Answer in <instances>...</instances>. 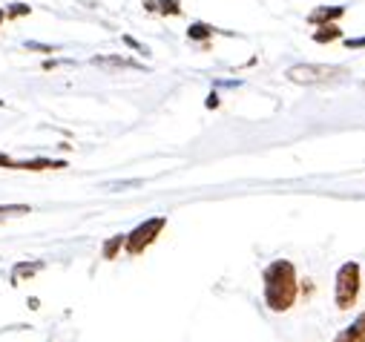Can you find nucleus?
<instances>
[{
  "label": "nucleus",
  "mask_w": 365,
  "mask_h": 342,
  "mask_svg": "<svg viewBox=\"0 0 365 342\" xmlns=\"http://www.w3.org/2000/svg\"><path fill=\"white\" fill-rule=\"evenodd\" d=\"M264 302L270 311H288L297 299V271L291 262L279 259V262H273L264 268Z\"/></svg>",
  "instance_id": "nucleus-1"
},
{
  "label": "nucleus",
  "mask_w": 365,
  "mask_h": 342,
  "mask_svg": "<svg viewBox=\"0 0 365 342\" xmlns=\"http://www.w3.org/2000/svg\"><path fill=\"white\" fill-rule=\"evenodd\" d=\"M348 75L345 66H334V63H299V66H291L288 69V81L294 83H334V81H342Z\"/></svg>",
  "instance_id": "nucleus-2"
},
{
  "label": "nucleus",
  "mask_w": 365,
  "mask_h": 342,
  "mask_svg": "<svg viewBox=\"0 0 365 342\" xmlns=\"http://www.w3.org/2000/svg\"><path fill=\"white\" fill-rule=\"evenodd\" d=\"M167 227V219L164 216H155V219H147V222H141L133 233H127L124 236V250L130 253V256H141L158 236H161V230Z\"/></svg>",
  "instance_id": "nucleus-3"
},
{
  "label": "nucleus",
  "mask_w": 365,
  "mask_h": 342,
  "mask_svg": "<svg viewBox=\"0 0 365 342\" xmlns=\"http://www.w3.org/2000/svg\"><path fill=\"white\" fill-rule=\"evenodd\" d=\"M359 265L356 262H345L336 274V308L339 311H348L354 302H356V294H359Z\"/></svg>",
  "instance_id": "nucleus-4"
},
{
  "label": "nucleus",
  "mask_w": 365,
  "mask_h": 342,
  "mask_svg": "<svg viewBox=\"0 0 365 342\" xmlns=\"http://www.w3.org/2000/svg\"><path fill=\"white\" fill-rule=\"evenodd\" d=\"M0 167L4 170H26V173H41V170H63L66 161L63 158H26V161H18L6 152H0Z\"/></svg>",
  "instance_id": "nucleus-5"
},
{
  "label": "nucleus",
  "mask_w": 365,
  "mask_h": 342,
  "mask_svg": "<svg viewBox=\"0 0 365 342\" xmlns=\"http://www.w3.org/2000/svg\"><path fill=\"white\" fill-rule=\"evenodd\" d=\"M345 15V9L342 6H319V9H314L311 15H308V24L311 26H322V24H334V21H339Z\"/></svg>",
  "instance_id": "nucleus-6"
},
{
  "label": "nucleus",
  "mask_w": 365,
  "mask_h": 342,
  "mask_svg": "<svg viewBox=\"0 0 365 342\" xmlns=\"http://www.w3.org/2000/svg\"><path fill=\"white\" fill-rule=\"evenodd\" d=\"M334 342H365V314H359L342 333H336Z\"/></svg>",
  "instance_id": "nucleus-7"
},
{
  "label": "nucleus",
  "mask_w": 365,
  "mask_h": 342,
  "mask_svg": "<svg viewBox=\"0 0 365 342\" xmlns=\"http://www.w3.org/2000/svg\"><path fill=\"white\" fill-rule=\"evenodd\" d=\"M147 12H158V15H181V4L178 0H144Z\"/></svg>",
  "instance_id": "nucleus-8"
},
{
  "label": "nucleus",
  "mask_w": 365,
  "mask_h": 342,
  "mask_svg": "<svg viewBox=\"0 0 365 342\" xmlns=\"http://www.w3.org/2000/svg\"><path fill=\"white\" fill-rule=\"evenodd\" d=\"M342 38V32L334 26V24H322L317 32H314V41L317 43H331V41H339Z\"/></svg>",
  "instance_id": "nucleus-9"
},
{
  "label": "nucleus",
  "mask_w": 365,
  "mask_h": 342,
  "mask_svg": "<svg viewBox=\"0 0 365 342\" xmlns=\"http://www.w3.org/2000/svg\"><path fill=\"white\" fill-rule=\"evenodd\" d=\"M26 213H32L29 204H0V222L15 219V216H26Z\"/></svg>",
  "instance_id": "nucleus-10"
},
{
  "label": "nucleus",
  "mask_w": 365,
  "mask_h": 342,
  "mask_svg": "<svg viewBox=\"0 0 365 342\" xmlns=\"http://www.w3.org/2000/svg\"><path fill=\"white\" fill-rule=\"evenodd\" d=\"M98 66H121V69H141V63L130 61V58H96Z\"/></svg>",
  "instance_id": "nucleus-11"
},
{
  "label": "nucleus",
  "mask_w": 365,
  "mask_h": 342,
  "mask_svg": "<svg viewBox=\"0 0 365 342\" xmlns=\"http://www.w3.org/2000/svg\"><path fill=\"white\" fill-rule=\"evenodd\" d=\"M213 32H216V29L207 26V24H193V26L187 29V38H190V41H207Z\"/></svg>",
  "instance_id": "nucleus-12"
},
{
  "label": "nucleus",
  "mask_w": 365,
  "mask_h": 342,
  "mask_svg": "<svg viewBox=\"0 0 365 342\" xmlns=\"http://www.w3.org/2000/svg\"><path fill=\"white\" fill-rule=\"evenodd\" d=\"M124 247V236H113L110 242H104V259H115V253Z\"/></svg>",
  "instance_id": "nucleus-13"
},
{
  "label": "nucleus",
  "mask_w": 365,
  "mask_h": 342,
  "mask_svg": "<svg viewBox=\"0 0 365 342\" xmlns=\"http://www.w3.org/2000/svg\"><path fill=\"white\" fill-rule=\"evenodd\" d=\"M29 12H32V6H26V4H12V6L6 9V18L15 21V18H26Z\"/></svg>",
  "instance_id": "nucleus-14"
},
{
  "label": "nucleus",
  "mask_w": 365,
  "mask_h": 342,
  "mask_svg": "<svg viewBox=\"0 0 365 342\" xmlns=\"http://www.w3.org/2000/svg\"><path fill=\"white\" fill-rule=\"evenodd\" d=\"M41 268H43V262H32V265H18L12 274H15V279H21V276H29V274H35Z\"/></svg>",
  "instance_id": "nucleus-15"
},
{
  "label": "nucleus",
  "mask_w": 365,
  "mask_h": 342,
  "mask_svg": "<svg viewBox=\"0 0 365 342\" xmlns=\"http://www.w3.org/2000/svg\"><path fill=\"white\" fill-rule=\"evenodd\" d=\"M124 43H127V46H133V49H138V52H141V55H150V52H147V46H141V43H138V41H133V38H130V35H127V38H124Z\"/></svg>",
  "instance_id": "nucleus-16"
},
{
  "label": "nucleus",
  "mask_w": 365,
  "mask_h": 342,
  "mask_svg": "<svg viewBox=\"0 0 365 342\" xmlns=\"http://www.w3.org/2000/svg\"><path fill=\"white\" fill-rule=\"evenodd\" d=\"M26 49H38V52H55V46H46V43H26Z\"/></svg>",
  "instance_id": "nucleus-17"
},
{
  "label": "nucleus",
  "mask_w": 365,
  "mask_h": 342,
  "mask_svg": "<svg viewBox=\"0 0 365 342\" xmlns=\"http://www.w3.org/2000/svg\"><path fill=\"white\" fill-rule=\"evenodd\" d=\"M348 49H365V38H356V41H345Z\"/></svg>",
  "instance_id": "nucleus-18"
},
{
  "label": "nucleus",
  "mask_w": 365,
  "mask_h": 342,
  "mask_svg": "<svg viewBox=\"0 0 365 342\" xmlns=\"http://www.w3.org/2000/svg\"><path fill=\"white\" fill-rule=\"evenodd\" d=\"M207 107H210V110H213V107H219V98H216V95H210V98H207Z\"/></svg>",
  "instance_id": "nucleus-19"
},
{
  "label": "nucleus",
  "mask_w": 365,
  "mask_h": 342,
  "mask_svg": "<svg viewBox=\"0 0 365 342\" xmlns=\"http://www.w3.org/2000/svg\"><path fill=\"white\" fill-rule=\"evenodd\" d=\"M6 21V9H0V24H4Z\"/></svg>",
  "instance_id": "nucleus-20"
},
{
  "label": "nucleus",
  "mask_w": 365,
  "mask_h": 342,
  "mask_svg": "<svg viewBox=\"0 0 365 342\" xmlns=\"http://www.w3.org/2000/svg\"><path fill=\"white\" fill-rule=\"evenodd\" d=\"M0 107H6V104H4V98H0Z\"/></svg>",
  "instance_id": "nucleus-21"
}]
</instances>
